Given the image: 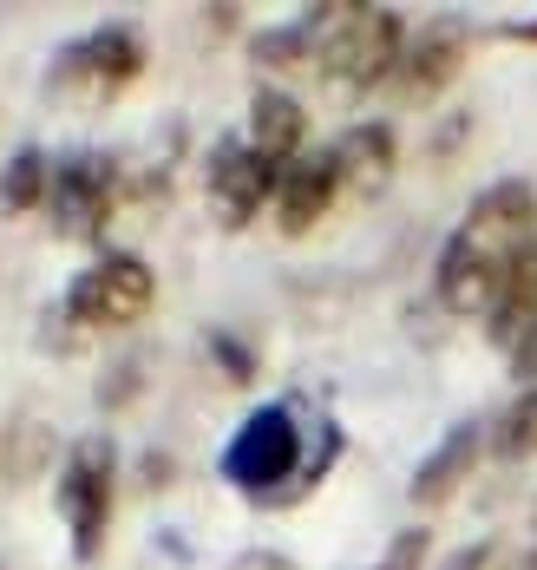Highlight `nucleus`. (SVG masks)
<instances>
[{
    "mask_svg": "<svg viewBox=\"0 0 537 570\" xmlns=\"http://www.w3.org/2000/svg\"><path fill=\"white\" fill-rule=\"evenodd\" d=\"M301 426H296V406H282V400H269V406H256L249 420H242L237 433H230V446H223V479L249 492V499H289L301 479Z\"/></svg>",
    "mask_w": 537,
    "mask_h": 570,
    "instance_id": "obj_2",
    "label": "nucleus"
},
{
    "mask_svg": "<svg viewBox=\"0 0 537 570\" xmlns=\"http://www.w3.org/2000/svg\"><path fill=\"white\" fill-rule=\"evenodd\" d=\"M335 197H341L335 145H328V151H301L296 165H282L276 204H269V210H276V229H282V236H308V229L335 210Z\"/></svg>",
    "mask_w": 537,
    "mask_h": 570,
    "instance_id": "obj_11",
    "label": "nucleus"
},
{
    "mask_svg": "<svg viewBox=\"0 0 537 570\" xmlns=\"http://www.w3.org/2000/svg\"><path fill=\"white\" fill-rule=\"evenodd\" d=\"M210 354H217V367H223V381H256V347L249 342H237V335H223V328H217V335H210Z\"/></svg>",
    "mask_w": 537,
    "mask_h": 570,
    "instance_id": "obj_20",
    "label": "nucleus"
},
{
    "mask_svg": "<svg viewBox=\"0 0 537 570\" xmlns=\"http://www.w3.org/2000/svg\"><path fill=\"white\" fill-rule=\"evenodd\" d=\"M491 558H498V544H485V538H478V544H459L439 570H491Z\"/></svg>",
    "mask_w": 537,
    "mask_h": 570,
    "instance_id": "obj_22",
    "label": "nucleus"
},
{
    "mask_svg": "<svg viewBox=\"0 0 537 570\" xmlns=\"http://www.w3.org/2000/svg\"><path fill=\"white\" fill-rule=\"evenodd\" d=\"M518 570H537V551H531V558H525V564H518Z\"/></svg>",
    "mask_w": 537,
    "mask_h": 570,
    "instance_id": "obj_26",
    "label": "nucleus"
},
{
    "mask_svg": "<svg viewBox=\"0 0 537 570\" xmlns=\"http://www.w3.org/2000/svg\"><path fill=\"white\" fill-rule=\"evenodd\" d=\"M459 66H466V20H426L414 40H407V53H400L394 92L407 106H432L459 79Z\"/></svg>",
    "mask_w": 537,
    "mask_h": 570,
    "instance_id": "obj_10",
    "label": "nucleus"
},
{
    "mask_svg": "<svg viewBox=\"0 0 537 570\" xmlns=\"http://www.w3.org/2000/svg\"><path fill=\"white\" fill-rule=\"evenodd\" d=\"M151 308H158V276H151L145 256H125V249L99 256L92 269H79L60 302V315L79 322V328H131Z\"/></svg>",
    "mask_w": 537,
    "mask_h": 570,
    "instance_id": "obj_5",
    "label": "nucleus"
},
{
    "mask_svg": "<svg viewBox=\"0 0 537 570\" xmlns=\"http://www.w3.org/2000/svg\"><path fill=\"white\" fill-rule=\"evenodd\" d=\"M112 499H119V453L106 433L72 440L60 459V518L72 531V558L92 564L106 551V524H112Z\"/></svg>",
    "mask_w": 537,
    "mask_h": 570,
    "instance_id": "obj_3",
    "label": "nucleus"
},
{
    "mask_svg": "<svg viewBox=\"0 0 537 570\" xmlns=\"http://www.w3.org/2000/svg\"><path fill=\"white\" fill-rule=\"evenodd\" d=\"M335 165H341V190H348V197L387 190V177H394V165H400L394 125H387V118H360V125H348V131L335 138Z\"/></svg>",
    "mask_w": 537,
    "mask_h": 570,
    "instance_id": "obj_12",
    "label": "nucleus"
},
{
    "mask_svg": "<svg viewBox=\"0 0 537 570\" xmlns=\"http://www.w3.org/2000/svg\"><path fill=\"white\" fill-rule=\"evenodd\" d=\"M505 354H511V374L537 387V322H531V328H525V335H518L511 347H505Z\"/></svg>",
    "mask_w": 537,
    "mask_h": 570,
    "instance_id": "obj_21",
    "label": "nucleus"
},
{
    "mask_svg": "<svg viewBox=\"0 0 537 570\" xmlns=\"http://www.w3.org/2000/svg\"><path fill=\"white\" fill-rule=\"evenodd\" d=\"M47 197H53V158L40 145H20L0 165V217H33Z\"/></svg>",
    "mask_w": 537,
    "mask_h": 570,
    "instance_id": "obj_16",
    "label": "nucleus"
},
{
    "mask_svg": "<svg viewBox=\"0 0 537 570\" xmlns=\"http://www.w3.org/2000/svg\"><path fill=\"white\" fill-rule=\"evenodd\" d=\"M478 453H485V433H478V420H459L432 453L419 459V472H414V485H407V499H414L419 512H432V505H446L466 479H473V465Z\"/></svg>",
    "mask_w": 537,
    "mask_h": 570,
    "instance_id": "obj_13",
    "label": "nucleus"
},
{
    "mask_svg": "<svg viewBox=\"0 0 537 570\" xmlns=\"http://www.w3.org/2000/svg\"><path fill=\"white\" fill-rule=\"evenodd\" d=\"M426 551H432V531H426V524H407L374 570H426Z\"/></svg>",
    "mask_w": 537,
    "mask_h": 570,
    "instance_id": "obj_19",
    "label": "nucleus"
},
{
    "mask_svg": "<svg viewBox=\"0 0 537 570\" xmlns=\"http://www.w3.org/2000/svg\"><path fill=\"white\" fill-rule=\"evenodd\" d=\"M276 184L282 165H269L249 138H217L210 145V165H203V197H210V217L223 229H249L269 204H276Z\"/></svg>",
    "mask_w": 537,
    "mask_h": 570,
    "instance_id": "obj_7",
    "label": "nucleus"
},
{
    "mask_svg": "<svg viewBox=\"0 0 537 570\" xmlns=\"http://www.w3.org/2000/svg\"><path fill=\"white\" fill-rule=\"evenodd\" d=\"M249 145L269 165H296L308 151V112H301L296 92H282V86H256L249 92Z\"/></svg>",
    "mask_w": 537,
    "mask_h": 570,
    "instance_id": "obj_14",
    "label": "nucleus"
},
{
    "mask_svg": "<svg viewBox=\"0 0 537 570\" xmlns=\"http://www.w3.org/2000/svg\"><path fill=\"white\" fill-rule=\"evenodd\" d=\"M119 197H125L119 158L79 151V158L53 165V197H47V210H53V229H60L66 243H99L106 224H112V210H119Z\"/></svg>",
    "mask_w": 537,
    "mask_h": 570,
    "instance_id": "obj_6",
    "label": "nucleus"
},
{
    "mask_svg": "<svg viewBox=\"0 0 537 570\" xmlns=\"http://www.w3.org/2000/svg\"><path fill=\"white\" fill-rule=\"evenodd\" d=\"M485 446H491V459H498V465H518V459L537 453V387H525V394H518L505 413H498V420H491Z\"/></svg>",
    "mask_w": 537,
    "mask_h": 570,
    "instance_id": "obj_17",
    "label": "nucleus"
},
{
    "mask_svg": "<svg viewBox=\"0 0 537 570\" xmlns=\"http://www.w3.org/2000/svg\"><path fill=\"white\" fill-rule=\"evenodd\" d=\"M466 243H478L485 256H498V263H511V249H525L537 236V190L531 177H498V184H485L473 197V210H466V224H459Z\"/></svg>",
    "mask_w": 537,
    "mask_h": 570,
    "instance_id": "obj_8",
    "label": "nucleus"
},
{
    "mask_svg": "<svg viewBox=\"0 0 537 570\" xmlns=\"http://www.w3.org/2000/svg\"><path fill=\"white\" fill-rule=\"evenodd\" d=\"M145 72V33L131 20H106L86 40H72L53 59V99H79V106H106Z\"/></svg>",
    "mask_w": 537,
    "mask_h": 570,
    "instance_id": "obj_4",
    "label": "nucleus"
},
{
    "mask_svg": "<svg viewBox=\"0 0 537 570\" xmlns=\"http://www.w3.org/2000/svg\"><path fill=\"white\" fill-rule=\"evenodd\" d=\"M249 59H256V66H301V59H315V47H308V20L262 27V33L249 40Z\"/></svg>",
    "mask_w": 537,
    "mask_h": 570,
    "instance_id": "obj_18",
    "label": "nucleus"
},
{
    "mask_svg": "<svg viewBox=\"0 0 537 570\" xmlns=\"http://www.w3.org/2000/svg\"><path fill=\"white\" fill-rule=\"evenodd\" d=\"M145 485H151V492L171 485V453H145Z\"/></svg>",
    "mask_w": 537,
    "mask_h": 570,
    "instance_id": "obj_24",
    "label": "nucleus"
},
{
    "mask_svg": "<svg viewBox=\"0 0 537 570\" xmlns=\"http://www.w3.org/2000/svg\"><path fill=\"white\" fill-rule=\"evenodd\" d=\"M230 570H301V564L296 558H282V551H269V544H256V551L230 558Z\"/></svg>",
    "mask_w": 537,
    "mask_h": 570,
    "instance_id": "obj_23",
    "label": "nucleus"
},
{
    "mask_svg": "<svg viewBox=\"0 0 537 570\" xmlns=\"http://www.w3.org/2000/svg\"><path fill=\"white\" fill-rule=\"evenodd\" d=\"M505 40H537V20H518V27H505Z\"/></svg>",
    "mask_w": 537,
    "mask_h": 570,
    "instance_id": "obj_25",
    "label": "nucleus"
},
{
    "mask_svg": "<svg viewBox=\"0 0 537 570\" xmlns=\"http://www.w3.org/2000/svg\"><path fill=\"white\" fill-rule=\"evenodd\" d=\"M531 322H537V236L525 243V249H511V263H505V288H498V308H491L485 335H491L498 347H511Z\"/></svg>",
    "mask_w": 537,
    "mask_h": 570,
    "instance_id": "obj_15",
    "label": "nucleus"
},
{
    "mask_svg": "<svg viewBox=\"0 0 537 570\" xmlns=\"http://www.w3.org/2000/svg\"><path fill=\"white\" fill-rule=\"evenodd\" d=\"M498 288H505V263L485 256L478 243H466V236L453 229L446 249H439V263H432V295H439V308H446V315H466V322H478V315L491 322Z\"/></svg>",
    "mask_w": 537,
    "mask_h": 570,
    "instance_id": "obj_9",
    "label": "nucleus"
},
{
    "mask_svg": "<svg viewBox=\"0 0 537 570\" xmlns=\"http://www.w3.org/2000/svg\"><path fill=\"white\" fill-rule=\"evenodd\" d=\"M308 20V47L315 66L335 92H374V86H394L400 53H407V20L394 7H374V0H321L301 13Z\"/></svg>",
    "mask_w": 537,
    "mask_h": 570,
    "instance_id": "obj_1",
    "label": "nucleus"
}]
</instances>
